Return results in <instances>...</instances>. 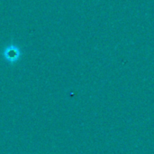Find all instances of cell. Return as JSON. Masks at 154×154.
Returning <instances> with one entry per match:
<instances>
[{
	"label": "cell",
	"mask_w": 154,
	"mask_h": 154,
	"mask_svg": "<svg viewBox=\"0 0 154 154\" xmlns=\"http://www.w3.org/2000/svg\"><path fill=\"white\" fill-rule=\"evenodd\" d=\"M19 50L14 46V45H11L9 47H7L5 51V56L8 61H14L19 57Z\"/></svg>",
	"instance_id": "1"
}]
</instances>
